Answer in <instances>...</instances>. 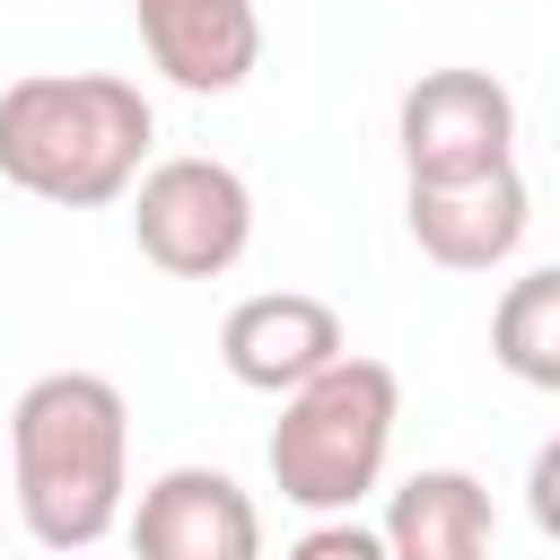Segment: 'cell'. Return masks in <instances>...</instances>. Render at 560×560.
<instances>
[{
	"mask_svg": "<svg viewBox=\"0 0 560 560\" xmlns=\"http://www.w3.org/2000/svg\"><path fill=\"white\" fill-rule=\"evenodd\" d=\"M9 499L44 551H96L131 516V402L96 368H44L9 402Z\"/></svg>",
	"mask_w": 560,
	"mask_h": 560,
	"instance_id": "1",
	"label": "cell"
},
{
	"mask_svg": "<svg viewBox=\"0 0 560 560\" xmlns=\"http://www.w3.org/2000/svg\"><path fill=\"white\" fill-rule=\"evenodd\" d=\"M158 114L114 70H26L0 88V175L52 210H105L149 175Z\"/></svg>",
	"mask_w": 560,
	"mask_h": 560,
	"instance_id": "2",
	"label": "cell"
},
{
	"mask_svg": "<svg viewBox=\"0 0 560 560\" xmlns=\"http://www.w3.org/2000/svg\"><path fill=\"white\" fill-rule=\"evenodd\" d=\"M394 420H402V376L385 359H341L324 368L315 385H298L271 420V490L306 516H350L376 481H385V455H394Z\"/></svg>",
	"mask_w": 560,
	"mask_h": 560,
	"instance_id": "3",
	"label": "cell"
},
{
	"mask_svg": "<svg viewBox=\"0 0 560 560\" xmlns=\"http://www.w3.org/2000/svg\"><path fill=\"white\" fill-rule=\"evenodd\" d=\"M131 245L166 280H219L254 245V184L228 158H158L131 184Z\"/></svg>",
	"mask_w": 560,
	"mask_h": 560,
	"instance_id": "4",
	"label": "cell"
},
{
	"mask_svg": "<svg viewBox=\"0 0 560 560\" xmlns=\"http://www.w3.org/2000/svg\"><path fill=\"white\" fill-rule=\"evenodd\" d=\"M411 184H472L516 166V96L490 70H420L394 114Z\"/></svg>",
	"mask_w": 560,
	"mask_h": 560,
	"instance_id": "5",
	"label": "cell"
},
{
	"mask_svg": "<svg viewBox=\"0 0 560 560\" xmlns=\"http://www.w3.org/2000/svg\"><path fill=\"white\" fill-rule=\"evenodd\" d=\"M122 525L131 560H262V508L219 464H166Z\"/></svg>",
	"mask_w": 560,
	"mask_h": 560,
	"instance_id": "6",
	"label": "cell"
},
{
	"mask_svg": "<svg viewBox=\"0 0 560 560\" xmlns=\"http://www.w3.org/2000/svg\"><path fill=\"white\" fill-rule=\"evenodd\" d=\"M350 359V332H341V315L315 298V289H254V298H236L228 306V324H219V368L245 385V394H298V385H315L324 368H341Z\"/></svg>",
	"mask_w": 560,
	"mask_h": 560,
	"instance_id": "7",
	"label": "cell"
},
{
	"mask_svg": "<svg viewBox=\"0 0 560 560\" xmlns=\"http://www.w3.org/2000/svg\"><path fill=\"white\" fill-rule=\"evenodd\" d=\"M140 52L184 96H236L262 61V9L254 0H131Z\"/></svg>",
	"mask_w": 560,
	"mask_h": 560,
	"instance_id": "8",
	"label": "cell"
},
{
	"mask_svg": "<svg viewBox=\"0 0 560 560\" xmlns=\"http://www.w3.org/2000/svg\"><path fill=\"white\" fill-rule=\"evenodd\" d=\"M402 228L438 271H499L534 228V192L516 166L472 184H402Z\"/></svg>",
	"mask_w": 560,
	"mask_h": 560,
	"instance_id": "9",
	"label": "cell"
},
{
	"mask_svg": "<svg viewBox=\"0 0 560 560\" xmlns=\"http://www.w3.org/2000/svg\"><path fill=\"white\" fill-rule=\"evenodd\" d=\"M499 508L464 464H420L385 499V551L394 560H490Z\"/></svg>",
	"mask_w": 560,
	"mask_h": 560,
	"instance_id": "10",
	"label": "cell"
},
{
	"mask_svg": "<svg viewBox=\"0 0 560 560\" xmlns=\"http://www.w3.org/2000/svg\"><path fill=\"white\" fill-rule=\"evenodd\" d=\"M490 359L516 385L560 394V262H542V271H525V280L499 289V306H490Z\"/></svg>",
	"mask_w": 560,
	"mask_h": 560,
	"instance_id": "11",
	"label": "cell"
},
{
	"mask_svg": "<svg viewBox=\"0 0 560 560\" xmlns=\"http://www.w3.org/2000/svg\"><path fill=\"white\" fill-rule=\"evenodd\" d=\"M280 560H394L385 551V525H359V516H315Z\"/></svg>",
	"mask_w": 560,
	"mask_h": 560,
	"instance_id": "12",
	"label": "cell"
},
{
	"mask_svg": "<svg viewBox=\"0 0 560 560\" xmlns=\"http://www.w3.org/2000/svg\"><path fill=\"white\" fill-rule=\"evenodd\" d=\"M525 508H534V525L560 542V438L534 446V464H525Z\"/></svg>",
	"mask_w": 560,
	"mask_h": 560,
	"instance_id": "13",
	"label": "cell"
}]
</instances>
